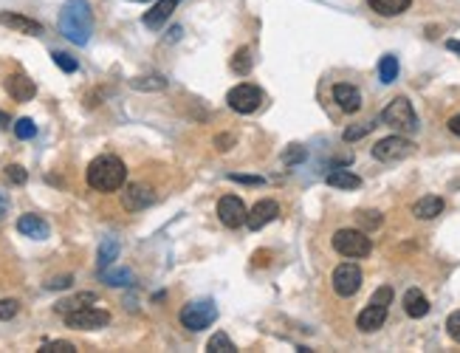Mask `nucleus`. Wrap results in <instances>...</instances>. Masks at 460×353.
I'll return each instance as SVG.
<instances>
[{"instance_id": "1a4fd4ad", "label": "nucleus", "mask_w": 460, "mask_h": 353, "mask_svg": "<svg viewBox=\"0 0 460 353\" xmlns=\"http://www.w3.org/2000/svg\"><path fill=\"white\" fill-rule=\"evenodd\" d=\"M362 288V269L356 263H342L333 272V291L339 297H353Z\"/></svg>"}, {"instance_id": "f3484780", "label": "nucleus", "mask_w": 460, "mask_h": 353, "mask_svg": "<svg viewBox=\"0 0 460 353\" xmlns=\"http://www.w3.org/2000/svg\"><path fill=\"white\" fill-rule=\"evenodd\" d=\"M17 232L26 235V237H34V240H46L48 237V223L40 215H20Z\"/></svg>"}, {"instance_id": "4c0bfd02", "label": "nucleus", "mask_w": 460, "mask_h": 353, "mask_svg": "<svg viewBox=\"0 0 460 353\" xmlns=\"http://www.w3.org/2000/svg\"><path fill=\"white\" fill-rule=\"evenodd\" d=\"M71 282H74V277H71V275H63V277H54V280L46 282V288H51V291H54V288H68Z\"/></svg>"}, {"instance_id": "c756f323", "label": "nucleus", "mask_w": 460, "mask_h": 353, "mask_svg": "<svg viewBox=\"0 0 460 353\" xmlns=\"http://www.w3.org/2000/svg\"><path fill=\"white\" fill-rule=\"evenodd\" d=\"M14 136H17V139H23V141L34 139V136H37V125H34L28 116H23V119H17V122H14Z\"/></svg>"}, {"instance_id": "58836bf2", "label": "nucleus", "mask_w": 460, "mask_h": 353, "mask_svg": "<svg viewBox=\"0 0 460 353\" xmlns=\"http://www.w3.org/2000/svg\"><path fill=\"white\" fill-rule=\"evenodd\" d=\"M305 158V150L303 147H294L288 155H286V164H297V161H303Z\"/></svg>"}, {"instance_id": "aec40b11", "label": "nucleus", "mask_w": 460, "mask_h": 353, "mask_svg": "<svg viewBox=\"0 0 460 353\" xmlns=\"http://www.w3.org/2000/svg\"><path fill=\"white\" fill-rule=\"evenodd\" d=\"M441 212H444V198H438V195H427V198L415 201V207H412V215H415L418 220H432V218H438Z\"/></svg>"}, {"instance_id": "a878e982", "label": "nucleus", "mask_w": 460, "mask_h": 353, "mask_svg": "<svg viewBox=\"0 0 460 353\" xmlns=\"http://www.w3.org/2000/svg\"><path fill=\"white\" fill-rule=\"evenodd\" d=\"M379 76H382L384 85H392V82L398 79V57H392V54L382 57V63H379Z\"/></svg>"}, {"instance_id": "cd10ccee", "label": "nucleus", "mask_w": 460, "mask_h": 353, "mask_svg": "<svg viewBox=\"0 0 460 353\" xmlns=\"http://www.w3.org/2000/svg\"><path fill=\"white\" fill-rule=\"evenodd\" d=\"M207 351H212V353H234L237 348H234V342H231L224 331H218V334H215V337L207 342Z\"/></svg>"}, {"instance_id": "9b49d317", "label": "nucleus", "mask_w": 460, "mask_h": 353, "mask_svg": "<svg viewBox=\"0 0 460 353\" xmlns=\"http://www.w3.org/2000/svg\"><path fill=\"white\" fill-rule=\"evenodd\" d=\"M218 218H221V223H224V226L237 229L240 223H246L249 210H246V204H243L237 195H224V198L218 201Z\"/></svg>"}, {"instance_id": "ea45409f", "label": "nucleus", "mask_w": 460, "mask_h": 353, "mask_svg": "<svg viewBox=\"0 0 460 353\" xmlns=\"http://www.w3.org/2000/svg\"><path fill=\"white\" fill-rule=\"evenodd\" d=\"M229 178L231 181H240V184H263V178H257V175H237V173H231Z\"/></svg>"}, {"instance_id": "b1692460", "label": "nucleus", "mask_w": 460, "mask_h": 353, "mask_svg": "<svg viewBox=\"0 0 460 353\" xmlns=\"http://www.w3.org/2000/svg\"><path fill=\"white\" fill-rule=\"evenodd\" d=\"M90 302H96V294H93V291H85V294H77V297H71V300L57 302V311L66 317V314H71V311H77V308H85V305H90Z\"/></svg>"}, {"instance_id": "412c9836", "label": "nucleus", "mask_w": 460, "mask_h": 353, "mask_svg": "<svg viewBox=\"0 0 460 353\" xmlns=\"http://www.w3.org/2000/svg\"><path fill=\"white\" fill-rule=\"evenodd\" d=\"M325 181L330 187H336V190H359L362 187V178L356 173H350V170H330Z\"/></svg>"}, {"instance_id": "5701e85b", "label": "nucleus", "mask_w": 460, "mask_h": 353, "mask_svg": "<svg viewBox=\"0 0 460 353\" xmlns=\"http://www.w3.org/2000/svg\"><path fill=\"white\" fill-rule=\"evenodd\" d=\"M99 277L108 282V285H113V288H122V285H133V272L130 269H102L99 272Z\"/></svg>"}, {"instance_id": "72a5a7b5", "label": "nucleus", "mask_w": 460, "mask_h": 353, "mask_svg": "<svg viewBox=\"0 0 460 353\" xmlns=\"http://www.w3.org/2000/svg\"><path fill=\"white\" fill-rule=\"evenodd\" d=\"M359 223L367 229H376L382 226V212H359Z\"/></svg>"}, {"instance_id": "39448f33", "label": "nucleus", "mask_w": 460, "mask_h": 353, "mask_svg": "<svg viewBox=\"0 0 460 353\" xmlns=\"http://www.w3.org/2000/svg\"><path fill=\"white\" fill-rule=\"evenodd\" d=\"M215 319H218V305L212 300H195V302L181 308V325L187 331H192V334L209 328Z\"/></svg>"}, {"instance_id": "e433bc0d", "label": "nucleus", "mask_w": 460, "mask_h": 353, "mask_svg": "<svg viewBox=\"0 0 460 353\" xmlns=\"http://www.w3.org/2000/svg\"><path fill=\"white\" fill-rule=\"evenodd\" d=\"M446 331H449V337H452L455 342H460V311H455V314L446 319Z\"/></svg>"}, {"instance_id": "a19ab883", "label": "nucleus", "mask_w": 460, "mask_h": 353, "mask_svg": "<svg viewBox=\"0 0 460 353\" xmlns=\"http://www.w3.org/2000/svg\"><path fill=\"white\" fill-rule=\"evenodd\" d=\"M215 144H218L221 150H229L231 144H234V139H231V136H218V139H215Z\"/></svg>"}, {"instance_id": "f8f14e48", "label": "nucleus", "mask_w": 460, "mask_h": 353, "mask_svg": "<svg viewBox=\"0 0 460 353\" xmlns=\"http://www.w3.org/2000/svg\"><path fill=\"white\" fill-rule=\"evenodd\" d=\"M0 26L17 31V34H28V37H40L43 34V23L26 17V14H17V11H0Z\"/></svg>"}, {"instance_id": "f704fd0d", "label": "nucleus", "mask_w": 460, "mask_h": 353, "mask_svg": "<svg viewBox=\"0 0 460 353\" xmlns=\"http://www.w3.org/2000/svg\"><path fill=\"white\" fill-rule=\"evenodd\" d=\"M77 348L71 345V342H46L40 353H74Z\"/></svg>"}, {"instance_id": "6e6552de", "label": "nucleus", "mask_w": 460, "mask_h": 353, "mask_svg": "<svg viewBox=\"0 0 460 353\" xmlns=\"http://www.w3.org/2000/svg\"><path fill=\"white\" fill-rule=\"evenodd\" d=\"M108 322H110V314L102 308H93V305H85V308L66 314V325L77 328V331H96V328H105Z\"/></svg>"}, {"instance_id": "bb28decb", "label": "nucleus", "mask_w": 460, "mask_h": 353, "mask_svg": "<svg viewBox=\"0 0 460 353\" xmlns=\"http://www.w3.org/2000/svg\"><path fill=\"white\" fill-rule=\"evenodd\" d=\"M130 85L136 91H164L167 79L164 76H136V79H130Z\"/></svg>"}, {"instance_id": "49530a36", "label": "nucleus", "mask_w": 460, "mask_h": 353, "mask_svg": "<svg viewBox=\"0 0 460 353\" xmlns=\"http://www.w3.org/2000/svg\"><path fill=\"white\" fill-rule=\"evenodd\" d=\"M6 210H9V204H6V198H3V195H0V218H3V215H6Z\"/></svg>"}, {"instance_id": "0eeeda50", "label": "nucleus", "mask_w": 460, "mask_h": 353, "mask_svg": "<svg viewBox=\"0 0 460 353\" xmlns=\"http://www.w3.org/2000/svg\"><path fill=\"white\" fill-rule=\"evenodd\" d=\"M226 102L234 113H254L263 105V91L251 82H240L226 93Z\"/></svg>"}, {"instance_id": "2eb2a0df", "label": "nucleus", "mask_w": 460, "mask_h": 353, "mask_svg": "<svg viewBox=\"0 0 460 353\" xmlns=\"http://www.w3.org/2000/svg\"><path fill=\"white\" fill-rule=\"evenodd\" d=\"M6 91H9V96H11L14 102H28V99H34L37 85H34L26 73H11V76L6 79Z\"/></svg>"}, {"instance_id": "c03bdc74", "label": "nucleus", "mask_w": 460, "mask_h": 353, "mask_svg": "<svg viewBox=\"0 0 460 353\" xmlns=\"http://www.w3.org/2000/svg\"><path fill=\"white\" fill-rule=\"evenodd\" d=\"M178 37H181V26H175V29L169 31V40H178Z\"/></svg>"}, {"instance_id": "f257e3e1", "label": "nucleus", "mask_w": 460, "mask_h": 353, "mask_svg": "<svg viewBox=\"0 0 460 353\" xmlns=\"http://www.w3.org/2000/svg\"><path fill=\"white\" fill-rule=\"evenodd\" d=\"M85 178L90 184V190H96V193H116L127 181V167L116 155H99L88 164Z\"/></svg>"}, {"instance_id": "4be33fe9", "label": "nucleus", "mask_w": 460, "mask_h": 353, "mask_svg": "<svg viewBox=\"0 0 460 353\" xmlns=\"http://www.w3.org/2000/svg\"><path fill=\"white\" fill-rule=\"evenodd\" d=\"M367 3L382 17H395V14H401V11H407L412 6V0H367Z\"/></svg>"}, {"instance_id": "7c9ffc66", "label": "nucleus", "mask_w": 460, "mask_h": 353, "mask_svg": "<svg viewBox=\"0 0 460 353\" xmlns=\"http://www.w3.org/2000/svg\"><path fill=\"white\" fill-rule=\"evenodd\" d=\"M51 57H54V66H57L60 71H66V73H74V71L79 68L77 60H74L71 54H66V51H54Z\"/></svg>"}, {"instance_id": "c85d7f7f", "label": "nucleus", "mask_w": 460, "mask_h": 353, "mask_svg": "<svg viewBox=\"0 0 460 353\" xmlns=\"http://www.w3.org/2000/svg\"><path fill=\"white\" fill-rule=\"evenodd\" d=\"M231 71H234V73H243V76L251 71V51H249V48L234 51V57H231Z\"/></svg>"}, {"instance_id": "6ab92c4d", "label": "nucleus", "mask_w": 460, "mask_h": 353, "mask_svg": "<svg viewBox=\"0 0 460 353\" xmlns=\"http://www.w3.org/2000/svg\"><path fill=\"white\" fill-rule=\"evenodd\" d=\"M404 311H407V317L421 319V317L429 314V300H427L418 288H409V291L404 294Z\"/></svg>"}, {"instance_id": "a18cd8bd", "label": "nucleus", "mask_w": 460, "mask_h": 353, "mask_svg": "<svg viewBox=\"0 0 460 353\" xmlns=\"http://www.w3.org/2000/svg\"><path fill=\"white\" fill-rule=\"evenodd\" d=\"M9 125H11V122H9V116L0 111V128H9Z\"/></svg>"}, {"instance_id": "ddd939ff", "label": "nucleus", "mask_w": 460, "mask_h": 353, "mask_svg": "<svg viewBox=\"0 0 460 353\" xmlns=\"http://www.w3.org/2000/svg\"><path fill=\"white\" fill-rule=\"evenodd\" d=\"M280 215V204L277 201H257L254 207H251V212H249V218H246V226L251 229V232H260L263 226H268L274 218Z\"/></svg>"}, {"instance_id": "2f4dec72", "label": "nucleus", "mask_w": 460, "mask_h": 353, "mask_svg": "<svg viewBox=\"0 0 460 353\" xmlns=\"http://www.w3.org/2000/svg\"><path fill=\"white\" fill-rule=\"evenodd\" d=\"M6 178H9V184H17V187H23L26 181H28V173L20 167V164H9L6 167Z\"/></svg>"}, {"instance_id": "423d86ee", "label": "nucleus", "mask_w": 460, "mask_h": 353, "mask_svg": "<svg viewBox=\"0 0 460 353\" xmlns=\"http://www.w3.org/2000/svg\"><path fill=\"white\" fill-rule=\"evenodd\" d=\"M382 119H384V125H390V128H395V131H404V133H412V131L418 128L415 108H412V102H409L407 96L392 99V102L384 108Z\"/></svg>"}, {"instance_id": "393cba45", "label": "nucleus", "mask_w": 460, "mask_h": 353, "mask_svg": "<svg viewBox=\"0 0 460 353\" xmlns=\"http://www.w3.org/2000/svg\"><path fill=\"white\" fill-rule=\"evenodd\" d=\"M116 257H119V240L116 237H105L102 246H99V269H108Z\"/></svg>"}, {"instance_id": "a211bd4d", "label": "nucleus", "mask_w": 460, "mask_h": 353, "mask_svg": "<svg viewBox=\"0 0 460 353\" xmlns=\"http://www.w3.org/2000/svg\"><path fill=\"white\" fill-rule=\"evenodd\" d=\"M175 3H178V0H155L153 9L145 14V26L153 29V31L155 29H161V26L169 20V14L175 11Z\"/></svg>"}, {"instance_id": "473e14b6", "label": "nucleus", "mask_w": 460, "mask_h": 353, "mask_svg": "<svg viewBox=\"0 0 460 353\" xmlns=\"http://www.w3.org/2000/svg\"><path fill=\"white\" fill-rule=\"evenodd\" d=\"M373 128H376L373 122H365V125H356V128H347V131L342 133V139H345V141H356V139H362V136H367V133H370Z\"/></svg>"}, {"instance_id": "dca6fc26", "label": "nucleus", "mask_w": 460, "mask_h": 353, "mask_svg": "<svg viewBox=\"0 0 460 353\" xmlns=\"http://www.w3.org/2000/svg\"><path fill=\"white\" fill-rule=\"evenodd\" d=\"M333 102H336L345 113H356V111L362 108V93H359V88L342 82V85L333 88Z\"/></svg>"}, {"instance_id": "f03ea898", "label": "nucleus", "mask_w": 460, "mask_h": 353, "mask_svg": "<svg viewBox=\"0 0 460 353\" xmlns=\"http://www.w3.org/2000/svg\"><path fill=\"white\" fill-rule=\"evenodd\" d=\"M60 31L77 43L85 46L93 34V14H90V3L88 0H66V6L60 9Z\"/></svg>"}, {"instance_id": "9d476101", "label": "nucleus", "mask_w": 460, "mask_h": 353, "mask_svg": "<svg viewBox=\"0 0 460 353\" xmlns=\"http://www.w3.org/2000/svg\"><path fill=\"white\" fill-rule=\"evenodd\" d=\"M412 150H415V144L409 139H404V136H387V139L376 141L373 155H376L379 161H401V158H407Z\"/></svg>"}, {"instance_id": "7ed1b4c3", "label": "nucleus", "mask_w": 460, "mask_h": 353, "mask_svg": "<svg viewBox=\"0 0 460 353\" xmlns=\"http://www.w3.org/2000/svg\"><path fill=\"white\" fill-rule=\"evenodd\" d=\"M390 302H392V288L390 285H382V288H376V294L370 297V302H367V308L356 317V328L359 331H365V334H373V331H379L384 325V319H387V311H390Z\"/></svg>"}, {"instance_id": "79ce46f5", "label": "nucleus", "mask_w": 460, "mask_h": 353, "mask_svg": "<svg viewBox=\"0 0 460 353\" xmlns=\"http://www.w3.org/2000/svg\"><path fill=\"white\" fill-rule=\"evenodd\" d=\"M449 131H452L455 136H460V116H452V119H449Z\"/></svg>"}, {"instance_id": "37998d69", "label": "nucleus", "mask_w": 460, "mask_h": 353, "mask_svg": "<svg viewBox=\"0 0 460 353\" xmlns=\"http://www.w3.org/2000/svg\"><path fill=\"white\" fill-rule=\"evenodd\" d=\"M446 48L455 51V54H460V40H446Z\"/></svg>"}, {"instance_id": "20e7f679", "label": "nucleus", "mask_w": 460, "mask_h": 353, "mask_svg": "<svg viewBox=\"0 0 460 353\" xmlns=\"http://www.w3.org/2000/svg\"><path fill=\"white\" fill-rule=\"evenodd\" d=\"M333 249L342 255V257H350V260H362L373 252V243L367 237V232L362 229H339L333 235Z\"/></svg>"}, {"instance_id": "c9c22d12", "label": "nucleus", "mask_w": 460, "mask_h": 353, "mask_svg": "<svg viewBox=\"0 0 460 353\" xmlns=\"http://www.w3.org/2000/svg\"><path fill=\"white\" fill-rule=\"evenodd\" d=\"M17 311H20L17 300H0V319H11Z\"/></svg>"}, {"instance_id": "4468645a", "label": "nucleus", "mask_w": 460, "mask_h": 353, "mask_svg": "<svg viewBox=\"0 0 460 353\" xmlns=\"http://www.w3.org/2000/svg\"><path fill=\"white\" fill-rule=\"evenodd\" d=\"M153 201H155L153 190H150V187H145V184H130V187L122 193V207H125L127 212L147 210Z\"/></svg>"}, {"instance_id": "de8ad7c7", "label": "nucleus", "mask_w": 460, "mask_h": 353, "mask_svg": "<svg viewBox=\"0 0 460 353\" xmlns=\"http://www.w3.org/2000/svg\"><path fill=\"white\" fill-rule=\"evenodd\" d=\"M133 3H150V0H133Z\"/></svg>"}]
</instances>
